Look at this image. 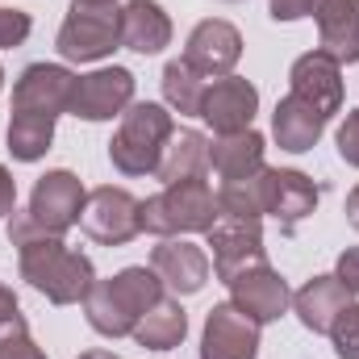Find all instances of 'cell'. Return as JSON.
<instances>
[{
  "mask_svg": "<svg viewBox=\"0 0 359 359\" xmlns=\"http://www.w3.org/2000/svg\"><path fill=\"white\" fill-rule=\"evenodd\" d=\"M8 243L17 247V268H21V280L42 292L50 305H80L88 297V288L96 284V271H92V259L72 251L59 234L42 230L29 209L25 213H13L8 222Z\"/></svg>",
  "mask_w": 359,
  "mask_h": 359,
  "instance_id": "cell-1",
  "label": "cell"
},
{
  "mask_svg": "<svg viewBox=\"0 0 359 359\" xmlns=\"http://www.w3.org/2000/svg\"><path fill=\"white\" fill-rule=\"evenodd\" d=\"M163 301V280L155 268H121L109 280H96L84 297V318L96 334L126 339L134 326Z\"/></svg>",
  "mask_w": 359,
  "mask_h": 359,
  "instance_id": "cell-2",
  "label": "cell"
},
{
  "mask_svg": "<svg viewBox=\"0 0 359 359\" xmlns=\"http://www.w3.org/2000/svg\"><path fill=\"white\" fill-rule=\"evenodd\" d=\"M176 134V121L168 113V104L155 100H134L121 113V126L109 142V159L121 176H155L159 155L168 147V138Z\"/></svg>",
  "mask_w": 359,
  "mask_h": 359,
  "instance_id": "cell-3",
  "label": "cell"
},
{
  "mask_svg": "<svg viewBox=\"0 0 359 359\" xmlns=\"http://www.w3.org/2000/svg\"><path fill=\"white\" fill-rule=\"evenodd\" d=\"M217 222V196L205 180H180L163 184L151 201H142V230L159 238H184V234H205Z\"/></svg>",
  "mask_w": 359,
  "mask_h": 359,
  "instance_id": "cell-4",
  "label": "cell"
},
{
  "mask_svg": "<svg viewBox=\"0 0 359 359\" xmlns=\"http://www.w3.org/2000/svg\"><path fill=\"white\" fill-rule=\"evenodd\" d=\"M59 55L67 63H96L104 55H113L121 46V8L117 4H84L72 0L59 38H55Z\"/></svg>",
  "mask_w": 359,
  "mask_h": 359,
  "instance_id": "cell-5",
  "label": "cell"
},
{
  "mask_svg": "<svg viewBox=\"0 0 359 359\" xmlns=\"http://www.w3.org/2000/svg\"><path fill=\"white\" fill-rule=\"evenodd\" d=\"M80 226L100 247H126L130 238L142 234V201L134 192H126V188L100 184V188H92L88 201H84Z\"/></svg>",
  "mask_w": 359,
  "mask_h": 359,
  "instance_id": "cell-6",
  "label": "cell"
},
{
  "mask_svg": "<svg viewBox=\"0 0 359 359\" xmlns=\"http://www.w3.org/2000/svg\"><path fill=\"white\" fill-rule=\"evenodd\" d=\"M205 247H213V271L222 284H234L243 271L268 264L264 247V222H243V217H217L205 230Z\"/></svg>",
  "mask_w": 359,
  "mask_h": 359,
  "instance_id": "cell-7",
  "label": "cell"
},
{
  "mask_svg": "<svg viewBox=\"0 0 359 359\" xmlns=\"http://www.w3.org/2000/svg\"><path fill=\"white\" fill-rule=\"evenodd\" d=\"M84 201H88V192H84L80 176L67 172V168H55V172H46L34 184V192H29V217L42 230H50V234L63 238L72 226H80Z\"/></svg>",
  "mask_w": 359,
  "mask_h": 359,
  "instance_id": "cell-8",
  "label": "cell"
},
{
  "mask_svg": "<svg viewBox=\"0 0 359 359\" xmlns=\"http://www.w3.org/2000/svg\"><path fill=\"white\" fill-rule=\"evenodd\" d=\"M76 80L80 76L63 63H29L13 84V113H42V117L72 113Z\"/></svg>",
  "mask_w": 359,
  "mask_h": 359,
  "instance_id": "cell-9",
  "label": "cell"
},
{
  "mask_svg": "<svg viewBox=\"0 0 359 359\" xmlns=\"http://www.w3.org/2000/svg\"><path fill=\"white\" fill-rule=\"evenodd\" d=\"M288 92L309 104L322 121L343 113V63L330 59L326 50H309L288 67Z\"/></svg>",
  "mask_w": 359,
  "mask_h": 359,
  "instance_id": "cell-10",
  "label": "cell"
},
{
  "mask_svg": "<svg viewBox=\"0 0 359 359\" xmlns=\"http://www.w3.org/2000/svg\"><path fill=\"white\" fill-rule=\"evenodd\" d=\"M243 59V34L222 21V17H205L196 21V29L188 34V46H184V63L192 72H201L205 80H222L238 67Z\"/></svg>",
  "mask_w": 359,
  "mask_h": 359,
  "instance_id": "cell-11",
  "label": "cell"
},
{
  "mask_svg": "<svg viewBox=\"0 0 359 359\" xmlns=\"http://www.w3.org/2000/svg\"><path fill=\"white\" fill-rule=\"evenodd\" d=\"M134 104V72L126 67H100L76 80L72 117L80 121H113Z\"/></svg>",
  "mask_w": 359,
  "mask_h": 359,
  "instance_id": "cell-12",
  "label": "cell"
},
{
  "mask_svg": "<svg viewBox=\"0 0 359 359\" xmlns=\"http://www.w3.org/2000/svg\"><path fill=\"white\" fill-rule=\"evenodd\" d=\"M259 355V322H251L230 301L213 305L201 330V359H255Z\"/></svg>",
  "mask_w": 359,
  "mask_h": 359,
  "instance_id": "cell-13",
  "label": "cell"
},
{
  "mask_svg": "<svg viewBox=\"0 0 359 359\" xmlns=\"http://www.w3.org/2000/svg\"><path fill=\"white\" fill-rule=\"evenodd\" d=\"M318 184L297 172V168H264V217H276L280 230H297V222H305L318 209Z\"/></svg>",
  "mask_w": 359,
  "mask_h": 359,
  "instance_id": "cell-14",
  "label": "cell"
},
{
  "mask_svg": "<svg viewBox=\"0 0 359 359\" xmlns=\"http://www.w3.org/2000/svg\"><path fill=\"white\" fill-rule=\"evenodd\" d=\"M259 113V88L243 76H222L205 88V104H201V117L213 126V134H238V130H251Z\"/></svg>",
  "mask_w": 359,
  "mask_h": 359,
  "instance_id": "cell-15",
  "label": "cell"
},
{
  "mask_svg": "<svg viewBox=\"0 0 359 359\" xmlns=\"http://www.w3.org/2000/svg\"><path fill=\"white\" fill-rule=\"evenodd\" d=\"M226 288H230V305L243 309V313H247L251 322H259V326L276 322V318L292 305L288 280L271 268V264H259V268L243 271V276H238L234 284H226Z\"/></svg>",
  "mask_w": 359,
  "mask_h": 359,
  "instance_id": "cell-16",
  "label": "cell"
},
{
  "mask_svg": "<svg viewBox=\"0 0 359 359\" xmlns=\"http://www.w3.org/2000/svg\"><path fill=\"white\" fill-rule=\"evenodd\" d=\"M151 268L176 297H192L209 284V255L188 238H163L151 251Z\"/></svg>",
  "mask_w": 359,
  "mask_h": 359,
  "instance_id": "cell-17",
  "label": "cell"
},
{
  "mask_svg": "<svg viewBox=\"0 0 359 359\" xmlns=\"http://www.w3.org/2000/svg\"><path fill=\"white\" fill-rule=\"evenodd\" d=\"M318 50L339 63H359V0H318Z\"/></svg>",
  "mask_w": 359,
  "mask_h": 359,
  "instance_id": "cell-18",
  "label": "cell"
},
{
  "mask_svg": "<svg viewBox=\"0 0 359 359\" xmlns=\"http://www.w3.org/2000/svg\"><path fill=\"white\" fill-rule=\"evenodd\" d=\"M347 305H351V292L339 284V276H313L292 292V313L313 334H330V326Z\"/></svg>",
  "mask_w": 359,
  "mask_h": 359,
  "instance_id": "cell-19",
  "label": "cell"
},
{
  "mask_svg": "<svg viewBox=\"0 0 359 359\" xmlns=\"http://www.w3.org/2000/svg\"><path fill=\"white\" fill-rule=\"evenodd\" d=\"M264 134L259 130H238V134H217L209 138V168L226 180H247L255 172H264Z\"/></svg>",
  "mask_w": 359,
  "mask_h": 359,
  "instance_id": "cell-20",
  "label": "cell"
},
{
  "mask_svg": "<svg viewBox=\"0 0 359 359\" xmlns=\"http://www.w3.org/2000/svg\"><path fill=\"white\" fill-rule=\"evenodd\" d=\"M121 46L134 55H159L172 46V17L159 0H130L121 8Z\"/></svg>",
  "mask_w": 359,
  "mask_h": 359,
  "instance_id": "cell-21",
  "label": "cell"
},
{
  "mask_svg": "<svg viewBox=\"0 0 359 359\" xmlns=\"http://www.w3.org/2000/svg\"><path fill=\"white\" fill-rule=\"evenodd\" d=\"M322 130H326V121H322L309 104H301L292 92L276 100V113H271V134H276L280 151L305 155V151H313V147H318Z\"/></svg>",
  "mask_w": 359,
  "mask_h": 359,
  "instance_id": "cell-22",
  "label": "cell"
},
{
  "mask_svg": "<svg viewBox=\"0 0 359 359\" xmlns=\"http://www.w3.org/2000/svg\"><path fill=\"white\" fill-rule=\"evenodd\" d=\"M209 172V138L201 130H176L159 155L155 176L163 184H180V180H205Z\"/></svg>",
  "mask_w": 359,
  "mask_h": 359,
  "instance_id": "cell-23",
  "label": "cell"
},
{
  "mask_svg": "<svg viewBox=\"0 0 359 359\" xmlns=\"http://www.w3.org/2000/svg\"><path fill=\"white\" fill-rule=\"evenodd\" d=\"M184 334H188V313L180 301H168V297L134 326V343L147 351H172L184 343Z\"/></svg>",
  "mask_w": 359,
  "mask_h": 359,
  "instance_id": "cell-24",
  "label": "cell"
},
{
  "mask_svg": "<svg viewBox=\"0 0 359 359\" xmlns=\"http://www.w3.org/2000/svg\"><path fill=\"white\" fill-rule=\"evenodd\" d=\"M4 142H8V155L21 159V163H38L50 142H55V117H42V113H13L8 117V130H4Z\"/></svg>",
  "mask_w": 359,
  "mask_h": 359,
  "instance_id": "cell-25",
  "label": "cell"
},
{
  "mask_svg": "<svg viewBox=\"0 0 359 359\" xmlns=\"http://www.w3.org/2000/svg\"><path fill=\"white\" fill-rule=\"evenodd\" d=\"M205 88H209V80L201 72H192L184 59H172L163 67V100H168V109H176L180 117H201Z\"/></svg>",
  "mask_w": 359,
  "mask_h": 359,
  "instance_id": "cell-26",
  "label": "cell"
},
{
  "mask_svg": "<svg viewBox=\"0 0 359 359\" xmlns=\"http://www.w3.org/2000/svg\"><path fill=\"white\" fill-rule=\"evenodd\" d=\"M217 217L264 222V172H255L247 180H226L217 188Z\"/></svg>",
  "mask_w": 359,
  "mask_h": 359,
  "instance_id": "cell-27",
  "label": "cell"
},
{
  "mask_svg": "<svg viewBox=\"0 0 359 359\" xmlns=\"http://www.w3.org/2000/svg\"><path fill=\"white\" fill-rule=\"evenodd\" d=\"M0 359H46V351L34 343L29 322L17 313L8 322H0Z\"/></svg>",
  "mask_w": 359,
  "mask_h": 359,
  "instance_id": "cell-28",
  "label": "cell"
},
{
  "mask_svg": "<svg viewBox=\"0 0 359 359\" xmlns=\"http://www.w3.org/2000/svg\"><path fill=\"white\" fill-rule=\"evenodd\" d=\"M330 343H334V355L339 359H359V305L355 301L330 326Z\"/></svg>",
  "mask_w": 359,
  "mask_h": 359,
  "instance_id": "cell-29",
  "label": "cell"
},
{
  "mask_svg": "<svg viewBox=\"0 0 359 359\" xmlns=\"http://www.w3.org/2000/svg\"><path fill=\"white\" fill-rule=\"evenodd\" d=\"M34 29V17L25 8H0V50H13L29 38Z\"/></svg>",
  "mask_w": 359,
  "mask_h": 359,
  "instance_id": "cell-30",
  "label": "cell"
},
{
  "mask_svg": "<svg viewBox=\"0 0 359 359\" xmlns=\"http://www.w3.org/2000/svg\"><path fill=\"white\" fill-rule=\"evenodd\" d=\"M334 142H339V159L351 163V168H359V109H347V117L339 121Z\"/></svg>",
  "mask_w": 359,
  "mask_h": 359,
  "instance_id": "cell-31",
  "label": "cell"
},
{
  "mask_svg": "<svg viewBox=\"0 0 359 359\" xmlns=\"http://www.w3.org/2000/svg\"><path fill=\"white\" fill-rule=\"evenodd\" d=\"M334 276H339V284H343L351 297H359V247H347V251L339 255Z\"/></svg>",
  "mask_w": 359,
  "mask_h": 359,
  "instance_id": "cell-32",
  "label": "cell"
},
{
  "mask_svg": "<svg viewBox=\"0 0 359 359\" xmlns=\"http://www.w3.org/2000/svg\"><path fill=\"white\" fill-rule=\"evenodd\" d=\"M313 4L318 0H268L271 21H301V17H313Z\"/></svg>",
  "mask_w": 359,
  "mask_h": 359,
  "instance_id": "cell-33",
  "label": "cell"
},
{
  "mask_svg": "<svg viewBox=\"0 0 359 359\" xmlns=\"http://www.w3.org/2000/svg\"><path fill=\"white\" fill-rule=\"evenodd\" d=\"M17 213V180L8 168H0V217Z\"/></svg>",
  "mask_w": 359,
  "mask_h": 359,
  "instance_id": "cell-34",
  "label": "cell"
},
{
  "mask_svg": "<svg viewBox=\"0 0 359 359\" xmlns=\"http://www.w3.org/2000/svg\"><path fill=\"white\" fill-rule=\"evenodd\" d=\"M17 313H21V305H17L13 288H8V284H0V322H8V318H17Z\"/></svg>",
  "mask_w": 359,
  "mask_h": 359,
  "instance_id": "cell-35",
  "label": "cell"
},
{
  "mask_svg": "<svg viewBox=\"0 0 359 359\" xmlns=\"http://www.w3.org/2000/svg\"><path fill=\"white\" fill-rule=\"evenodd\" d=\"M347 222H351V230H359V184L347 192Z\"/></svg>",
  "mask_w": 359,
  "mask_h": 359,
  "instance_id": "cell-36",
  "label": "cell"
},
{
  "mask_svg": "<svg viewBox=\"0 0 359 359\" xmlns=\"http://www.w3.org/2000/svg\"><path fill=\"white\" fill-rule=\"evenodd\" d=\"M80 359H121V355H113V351H84Z\"/></svg>",
  "mask_w": 359,
  "mask_h": 359,
  "instance_id": "cell-37",
  "label": "cell"
},
{
  "mask_svg": "<svg viewBox=\"0 0 359 359\" xmlns=\"http://www.w3.org/2000/svg\"><path fill=\"white\" fill-rule=\"evenodd\" d=\"M84 4H113V0H84Z\"/></svg>",
  "mask_w": 359,
  "mask_h": 359,
  "instance_id": "cell-38",
  "label": "cell"
},
{
  "mask_svg": "<svg viewBox=\"0 0 359 359\" xmlns=\"http://www.w3.org/2000/svg\"><path fill=\"white\" fill-rule=\"evenodd\" d=\"M0 88H4V67H0Z\"/></svg>",
  "mask_w": 359,
  "mask_h": 359,
  "instance_id": "cell-39",
  "label": "cell"
},
{
  "mask_svg": "<svg viewBox=\"0 0 359 359\" xmlns=\"http://www.w3.org/2000/svg\"><path fill=\"white\" fill-rule=\"evenodd\" d=\"M222 4H238V0H222Z\"/></svg>",
  "mask_w": 359,
  "mask_h": 359,
  "instance_id": "cell-40",
  "label": "cell"
}]
</instances>
